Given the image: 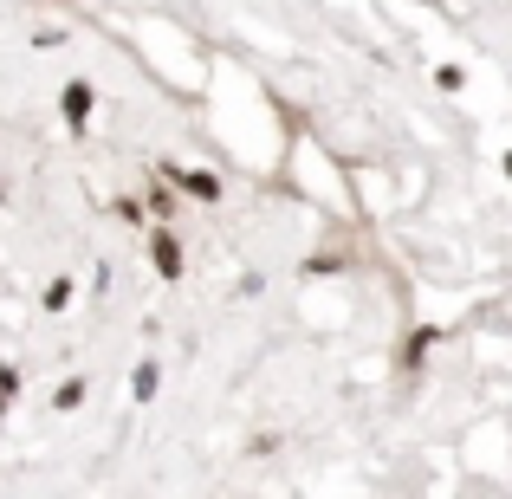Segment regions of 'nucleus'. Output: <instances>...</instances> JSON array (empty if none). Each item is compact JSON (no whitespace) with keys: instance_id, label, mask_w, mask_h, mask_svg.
<instances>
[{"instance_id":"nucleus-12","label":"nucleus","mask_w":512,"mask_h":499,"mask_svg":"<svg viewBox=\"0 0 512 499\" xmlns=\"http://www.w3.org/2000/svg\"><path fill=\"white\" fill-rule=\"evenodd\" d=\"M500 169H506V182H512V150H506V156H500Z\"/></svg>"},{"instance_id":"nucleus-5","label":"nucleus","mask_w":512,"mask_h":499,"mask_svg":"<svg viewBox=\"0 0 512 499\" xmlns=\"http://www.w3.org/2000/svg\"><path fill=\"white\" fill-rule=\"evenodd\" d=\"M175 195H182V188H175V182H169V175H163V182H156V188H150V201H143V208H150V214H156V221H175V214H182V201H175Z\"/></svg>"},{"instance_id":"nucleus-1","label":"nucleus","mask_w":512,"mask_h":499,"mask_svg":"<svg viewBox=\"0 0 512 499\" xmlns=\"http://www.w3.org/2000/svg\"><path fill=\"white\" fill-rule=\"evenodd\" d=\"M175 188H182L188 201H201V208H214V201H221V175L214 169H163Z\"/></svg>"},{"instance_id":"nucleus-6","label":"nucleus","mask_w":512,"mask_h":499,"mask_svg":"<svg viewBox=\"0 0 512 499\" xmlns=\"http://www.w3.org/2000/svg\"><path fill=\"white\" fill-rule=\"evenodd\" d=\"M156 389H163V370H156V363H150V357H143V363H137V370H130V396H137V402H150V396H156Z\"/></svg>"},{"instance_id":"nucleus-4","label":"nucleus","mask_w":512,"mask_h":499,"mask_svg":"<svg viewBox=\"0 0 512 499\" xmlns=\"http://www.w3.org/2000/svg\"><path fill=\"white\" fill-rule=\"evenodd\" d=\"M441 344V325H422V331H409V344H402V370H422L428 363V350Z\"/></svg>"},{"instance_id":"nucleus-13","label":"nucleus","mask_w":512,"mask_h":499,"mask_svg":"<svg viewBox=\"0 0 512 499\" xmlns=\"http://www.w3.org/2000/svg\"><path fill=\"white\" fill-rule=\"evenodd\" d=\"M0 415H7V389H0Z\"/></svg>"},{"instance_id":"nucleus-10","label":"nucleus","mask_w":512,"mask_h":499,"mask_svg":"<svg viewBox=\"0 0 512 499\" xmlns=\"http://www.w3.org/2000/svg\"><path fill=\"white\" fill-rule=\"evenodd\" d=\"M344 253H318V260H305V273H344Z\"/></svg>"},{"instance_id":"nucleus-2","label":"nucleus","mask_w":512,"mask_h":499,"mask_svg":"<svg viewBox=\"0 0 512 499\" xmlns=\"http://www.w3.org/2000/svg\"><path fill=\"white\" fill-rule=\"evenodd\" d=\"M150 266H156L163 279H182V240L169 234V221H163V227L150 234Z\"/></svg>"},{"instance_id":"nucleus-11","label":"nucleus","mask_w":512,"mask_h":499,"mask_svg":"<svg viewBox=\"0 0 512 499\" xmlns=\"http://www.w3.org/2000/svg\"><path fill=\"white\" fill-rule=\"evenodd\" d=\"M143 214H150V208H143V201H117V221H130V227H143Z\"/></svg>"},{"instance_id":"nucleus-8","label":"nucleus","mask_w":512,"mask_h":499,"mask_svg":"<svg viewBox=\"0 0 512 499\" xmlns=\"http://www.w3.org/2000/svg\"><path fill=\"white\" fill-rule=\"evenodd\" d=\"M65 305H72V279H52L46 286V312H65Z\"/></svg>"},{"instance_id":"nucleus-14","label":"nucleus","mask_w":512,"mask_h":499,"mask_svg":"<svg viewBox=\"0 0 512 499\" xmlns=\"http://www.w3.org/2000/svg\"><path fill=\"white\" fill-rule=\"evenodd\" d=\"M428 7H435V0H428Z\"/></svg>"},{"instance_id":"nucleus-3","label":"nucleus","mask_w":512,"mask_h":499,"mask_svg":"<svg viewBox=\"0 0 512 499\" xmlns=\"http://www.w3.org/2000/svg\"><path fill=\"white\" fill-rule=\"evenodd\" d=\"M91 104H98V91H91L85 78H72V85L59 91V111H65V124H72V130H85V124H91Z\"/></svg>"},{"instance_id":"nucleus-9","label":"nucleus","mask_w":512,"mask_h":499,"mask_svg":"<svg viewBox=\"0 0 512 499\" xmlns=\"http://www.w3.org/2000/svg\"><path fill=\"white\" fill-rule=\"evenodd\" d=\"M435 85L441 91H467V72H461V65H435Z\"/></svg>"},{"instance_id":"nucleus-7","label":"nucleus","mask_w":512,"mask_h":499,"mask_svg":"<svg viewBox=\"0 0 512 499\" xmlns=\"http://www.w3.org/2000/svg\"><path fill=\"white\" fill-rule=\"evenodd\" d=\"M78 402H85V376H72V383H59V396H52V409H78Z\"/></svg>"}]
</instances>
